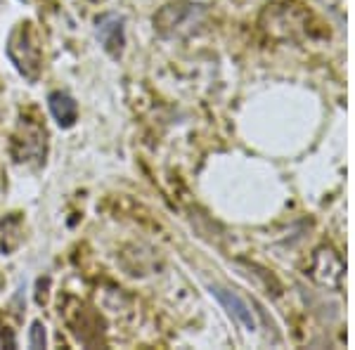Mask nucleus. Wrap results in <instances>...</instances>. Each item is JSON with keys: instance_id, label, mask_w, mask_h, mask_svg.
I'll return each mask as SVG.
<instances>
[{"instance_id": "nucleus-2", "label": "nucleus", "mask_w": 355, "mask_h": 350, "mask_svg": "<svg viewBox=\"0 0 355 350\" xmlns=\"http://www.w3.org/2000/svg\"><path fill=\"white\" fill-rule=\"evenodd\" d=\"M97 38H100L102 48L110 55H121L123 43H125V31H123V19L119 15H105L97 19Z\"/></svg>"}, {"instance_id": "nucleus-4", "label": "nucleus", "mask_w": 355, "mask_h": 350, "mask_svg": "<svg viewBox=\"0 0 355 350\" xmlns=\"http://www.w3.org/2000/svg\"><path fill=\"white\" fill-rule=\"evenodd\" d=\"M216 294H218V298L223 303H225L227 308H230V313L237 315L242 322L249 326V329H254V317H251V313H249V308L244 306L242 301H239L237 296H232V294H227V291H223V289H216Z\"/></svg>"}, {"instance_id": "nucleus-5", "label": "nucleus", "mask_w": 355, "mask_h": 350, "mask_svg": "<svg viewBox=\"0 0 355 350\" xmlns=\"http://www.w3.org/2000/svg\"><path fill=\"white\" fill-rule=\"evenodd\" d=\"M28 343H31V348H43L45 346V331H43L41 322H33L31 338H28Z\"/></svg>"}, {"instance_id": "nucleus-1", "label": "nucleus", "mask_w": 355, "mask_h": 350, "mask_svg": "<svg viewBox=\"0 0 355 350\" xmlns=\"http://www.w3.org/2000/svg\"><path fill=\"white\" fill-rule=\"evenodd\" d=\"M8 55L26 78L38 76V71H41V48H38L36 38L26 28V24H21L12 31V36L8 41Z\"/></svg>"}, {"instance_id": "nucleus-3", "label": "nucleus", "mask_w": 355, "mask_h": 350, "mask_svg": "<svg viewBox=\"0 0 355 350\" xmlns=\"http://www.w3.org/2000/svg\"><path fill=\"white\" fill-rule=\"evenodd\" d=\"M50 112H53L55 121L62 125V128H71L78 119V105L73 97H69L67 93H53L48 97Z\"/></svg>"}]
</instances>
